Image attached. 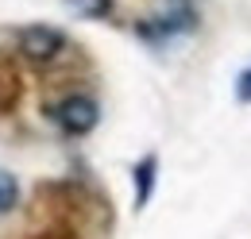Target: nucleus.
I'll return each mask as SVG.
<instances>
[{
    "label": "nucleus",
    "instance_id": "nucleus-1",
    "mask_svg": "<svg viewBox=\"0 0 251 239\" xmlns=\"http://www.w3.org/2000/svg\"><path fill=\"white\" fill-rule=\"evenodd\" d=\"M54 120H58V127H62L66 135H89L97 123H100V104H97V96H89V93H70V96L58 100Z\"/></svg>",
    "mask_w": 251,
    "mask_h": 239
},
{
    "label": "nucleus",
    "instance_id": "nucleus-2",
    "mask_svg": "<svg viewBox=\"0 0 251 239\" xmlns=\"http://www.w3.org/2000/svg\"><path fill=\"white\" fill-rule=\"evenodd\" d=\"M62 47H66V35L58 27H47V24H31V27H24L20 31V54L27 62H50V58H58L62 54Z\"/></svg>",
    "mask_w": 251,
    "mask_h": 239
},
{
    "label": "nucleus",
    "instance_id": "nucleus-3",
    "mask_svg": "<svg viewBox=\"0 0 251 239\" xmlns=\"http://www.w3.org/2000/svg\"><path fill=\"white\" fill-rule=\"evenodd\" d=\"M155 174H158V158L155 154H147V158L135 162V209H143V205L151 201V193H155Z\"/></svg>",
    "mask_w": 251,
    "mask_h": 239
},
{
    "label": "nucleus",
    "instance_id": "nucleus-4",
    "mask_svg": "<svg viewBox=\"0 0 251 239\" xmlns=\"http://www.w3.org/2000/svg\"><path fill=\"white\" fill-rule=\"evenodd\" d=\"M66 4H70V12H77L85 20H104L112 12V0H66Z\"/></svg>",
    "mask_w": 251,
    "mask_h": 239
},
{
    "label": "nucleus",
    "instance_id": "nucleus-5",
    "mask_svg": "<svg viewBox=\"0 0 251 239\" xmlns=\"http://www.w3.org/2000/svg\"><path fill=\"white\" fill-rule=\"evenodd\" d=\"M16 201H20V181L12 178L8 170H0V212L16 209Z\"/></svg>",
    "mask_w": 251,
    "mask_h": 239
},
{
    "label": "nucleus",
    "instance_id": "nucleus-6",
    "mask_svg": "<svg viewBox=\"0 0 251 239\" xmlns=\"http://www.w3.org/2000/svg\"><path fill=\"white\" fill-rule=\"evenodd\" d=\"M236 100H240V104H251V70H244V73L236 77Z\"/></svg>",
    "mask_w": 251,
    "mask_h": 239
}]
</instances>
